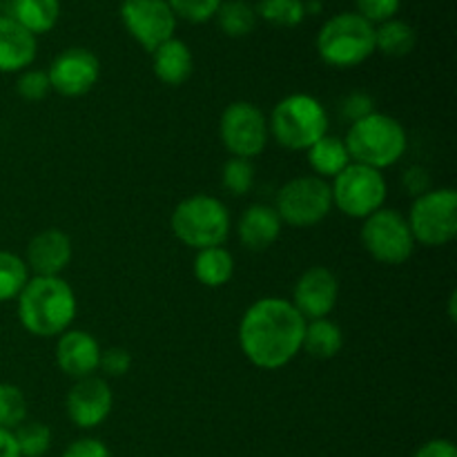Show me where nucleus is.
<instances>
[{
  "label": "nucleus",
  "instance_id": "f257e3e1",
  "mask_svg": "<svg viewBox=\"0 0 457 457\" xmlns=\"http://www.w3.org/2000/svg\"><path fill=\"white\" fill-rule=\"evenodd\" d=\"M306 320L293 302L281 297L257 299L239 324V346L250 364L263 370L284 369L302 351Z\"/></svg>",
  "mask_w": 457,
  "mask_h": 457
},
{
  "label": "nucleus",
  "instance_id": "f03ea898",
  "mask_svg": "<svg viewBox=\"0 0 457 457\" xmlns=\"http://www.w3.org/2000/svg\"><path fill=\"white\" fill-rule=\"evenodd\" d=\"M76 317V295L62 277H31L18 295V320L36 337H58Z\"/></svg>",
  "mask_w": 457,
  "mask_h": 457
},
{
  "label": "nucleus",
  "instance_id": "7ed1b4c3",
  "mask_svg": "<svg viewBox=\"0 0 457 457\" xmlns=\"http://www.w3.org/2000/svg\"><path fill=\"white\" fill-rule=\"evenodd\" d=\"M344 143H346L353 163L369 165V168L382 172L384 168H391L404 156L406 147H409V137L400 120L373 112V114L351 123Z\"/></svg>",
  "mask_w": 457,
  "mask_h": 457
},
{
  "label": "nucleus",
  "instance_id": "20e7f679",
  "mask_svg": "<svg viewBox=\"0 0 457 457\" xmlns=\"http://www.w3.org/2000/svg\"><path fill=\"white\" fill-rule=\"evenodd\" d=\"M268 129L286 150H308L328 134V112L311 94H290L275 105Z\"/></svg>",
  "mask_w": 457,
  "mask_h": 457
},
{
  "label": "nucleus",
  "instance_id": "39448f33",
  "mask_svg": "<svg viewBox=\"0 0 457 457\" xmlns=\"http://www.w3.org/2000/svg\"><path fill=\"white\" fill-rule=\"evenodd\" d=\"M317 54L337 70L357 67L375 54V25L357 12L328 18L317 34Z\"/></svg>",
  "mask_w": 457,
  "mask_h": 457
},
{
  "label": "nucleus",
  "instance_id": "423d86ee",
  "mask_svg": "<svg viewBox=\"0 0 457 457\" xmlns=\"http://www.w3.org/2000/svg\"><path fill=\"white\" fill-rule=\"evenodd\" d=\"M174 237L196 253L223 245L230 235V212L217 196L192 195L174 208L170 219Z\"/></svg>",
  "mask_w": 457,
  "mask_h": 457
},
{
  "label": "nucleus",
  "instance_id": "0eeeda50",
  "mask_svg": "<svg viewBox=\"0 0 457 457\" xmlns=\"http://www.w3.org/2000/svg\"><path fill=\"white\" fill-rule=\"evenodd\" d=\"M415 244L440 248L457 235V192L453 187H436L415 196L406 217Z\"/></svg>",
  "mask_w": 457,
  "mask_h": 457
},
{
  "label": "nucleus",
  "instance_id": "6e6552de",
  "mask_svg": "<svg viewBox=\"0 0 457 457\" xmlns=\"http://www.w3.org/2000/svg\"><path fill=\"white\" fill-rule=\"evenodd\" d=\"M277 214L281 223L293 228H312L324 221L333 210V192L326 179L315 174L290 179L277 195Z\"/></svg>",
  "mask_w": 457,
  "mask_h": 457
},
{
  "label": "nucleus",
  "instance_id": "1a4fd4ad",
  "mask_svg": "<svg viewBox=\"0 0 457 457\" xmlns=\"http://www.w3.org/2000/svg\"><path fill=\"white\" fill-rule=\"evenodd\" d=\"M330 192H333V205L339 212L364 221L366 217L384 208L388 186L379 170L361 163H351L333 179Z\"/></svg>",
  "mask_w": 457,
  "mask_h": 457
},
{
  "label": "nucleus",
  "instance_id": "9d476101",
  "mask_svg": "<svg viewBox=\"0 0 457 457\" xmlns=\"http://www.w3.org/2000/svg\"><path fill=\"white\" fill-rule=\"evenodd\" d=\"M360 237L366 253L375 262L386 263V266H400L409 262L415 250L409 221L400 210L393 208H379L378 212L366 217Z\"/></svg>",
  "mask_w": 457,
  "mask_h": 457
},
{
  "label": "nucleus",
  "instance_id": "9b49d317",
  "mask_svg": "<svg viewBox=\"0 0 457 457\" xmlns=\"http://www.w3.org/2000/svg\"><path fill=\"white\" fill-rule=\"evenodd\" d=\"M219 137L232 156L248 161L254 159L266 150L268 138H270L266 114L254 103H230L219 120Z\"/></svg>",
  "mask_w": 457,
  "mask_h": 457
},
{
  "label": "nucleus",
  "instance_id": "f8f14e48",
  "mask_svg": "<svg viewBox=\"0 0 457 457\" xmlns=\"http://www.w3.org/2000/svg\"><path fill=\"white\" fill-rule=\"evenodd\" d=\"M119 13L128 34L145 52L152 54L165 40L174 38L177 16L165 0H123Z\"/></svg>",
  "mask_w": 457,
  "mask_h": 457
},
{
  "label": "nucleus",
  "instance_id": "ddd939ff",
  "mask_svg": "<svg viewBox=\"0 0 457 457\" xmlns=\"http://www.w3.org/2000/svg\"><path fill=\"white\" fill-rule=\"evenodd\" d=\"M101 76V61L96 54L83 47H70L58 54L47 70L49 87L61 96H83L92 92Z\"/></svg>",
  "mask_w": 457,
  "mask_h": 457
},
{
  "label": "nucleus",
  "instance_id": "4468645a",
  "mask_svg": "<svg viewBox=\"0 0 457 457\" xmlns=\"http://www.w3.org/2000/svg\"><path fill=\"white\" fill-rule=\"evenodd\" d=\"M112 406H114V395H112L110 384L96 375L79 379L67 393L65 400V409L71 424L85 428V431L101 427L107 415L112 413Z\"/></svg>",
  "mask_w": 457,
  "mask_h": 457
},
{
  "label": "nucleus",
  "instance_id": "2eb2a0df",
  "mask_svg": "<svg viewBox=\"0 0 457 457\" xmlns=\"http://www.w3.org/2000/svg\"><path fill=\"white\" fill-rule=\"evenodd\" d=\"M339 284L333 270L326 266H312L297 279L293 290V306L306 321L324 320L337 306Z\"/></svg>",
  "mask_w": 457,
  "mask_h": 457
},
{
  "label": "nucleus",
  "instance_id": "dca6fc26",
  "mask_svg": "<svg viewBox=\"0 0 457 457\" xmlns=\"http://www.w3.org/2000/svg\"><path fill=\"white\" fill-rule=\"evenodd\" d=\"M71 262V241L58 228L40 230L25 250V263L34 277H61Z\"/></svg>",
  "mask_w": 457,
  "mask_h": 457
},
{
  "label": "nucleus",
  "instance_id": "f3484780",
  "mask_svg": "<svg viewBox=\"0 0 457 457\" xmlns=\"http://www.w3.org/2000/svg\"><path fill=\"white\" fill-rule=\"evenodd\" d=\"M98 361H101V346L87 330H65L58 335L56 364L62 373L74 379H85L96 373Z\"/></svg>",
  "mask_w": 457,
  "mask_h": 457
},
{
  "label": "nucleus",
  "instance_id": "a211bd4d",
  "mask_svg": "<svg viewBox=\"0 0 457 457\" xmlns=\"http://www.w3.org/2000/svg\"><path fill=\"white\" fill-rule=\"evenodd\" d=\"M38 54L36 36L13 18L0 16V74H21L29 70Z\"/></svg>",
  "mask_w": 457,
  "mask_h": 457
},
{
  "label": "nucleus",
  "instance_id": "6ab92c4d",
  "mask_svg": "<svg viewBox=\"0 0 457 457\" xmlns=\"http://www.w3.org/2000/svg\"><path fill=\"white\" fill-rule=\"evenodd\" d=\"M239 241L253 253H263L270 248L281 235V219L272 205L254 204L241 214L237 226Z\"/></svg>",
  "mask_w": 457,
  "mask_h": 457
},
{
  "label": "nucleus",
  "instance_id": "aec40b11",
  "mask_svg": "<svg viewBox=\"0 0 457 457\" xmlns=\"http://www.w3.org/2000/svg\"><path fill=\"white\" fill-rule=\"evenodd\" d=\"M152 58H154V62H152L154 76L170 87H179V85L186 83L195 70V58H192L190 47L181 38L165 40L152 52Z\"/></svg>",
  "mask_w": 457,
  "mask_h": 457
},
{
  "label": "nucleus",
  "instance_id": "412c9836",
  "mask_svg": "<svg viewBox=\"0 0 457 457\" xmlns=\"http://www.w3.org/2000/svg\"><path fill=\"white\" fill-rule=\"evenodd\" d=\"M9 18L25 27L29 34H47L61 18V0H12Z\"/></svg>",
  "mask_w": 457,
  "mask_h": 457
},
{
  "label": "nucleus",
  "instance_id": "4be33fe9",
  "mask_svg": "<svg viewBox=\"0 0 457 457\" xmlns=\"http://www.w3.org/2000/svg\"><path fill=\"white\" fill-rule=\"evenodd\" d=\"M308 165L315 170V177L335 179L339 172L353 163L351 154L346 150V143L339 137H321L315 145L308 147Z\"/></svg>",
  "mask_w": 457,
  "mask_h": 457
},
{
  "label": "nucleus",
  "instance_id": "5701e85b",
  "mask_svg": "<svg viewBox=\"0 0 457 457\" xmlns=\"http://www.w3.org/2000/svg\"><path fill=\"white\" fill-rule=\"evenodd\" d=\"M235 275V259L223 245L199 250L195 257V277L205 288H221Z\"/></svg>",
  "mask_w": 457,
  "mask_h": 457
},
{
  "label": "nucleus",
  "instance_id": "b1692460",
  "mask_svg": "<svg viewBox=\"0 0 457 457\" xmlns=\"http://www.w3.org/2000/svg\"><path fill=\"white\" fill-rule=\"evenodd\" d=\"M344 346V333L335 321L330 320H312L306 321V330H303L302 351L315 360H333L339 355Z\"/></svg>",
  "mask_w": 457,
  "mask_h": 457
},
{
  "label": "nucleus",
  "instance_id": "393cba45",
  "mask_svg": "<svg viewBox=\"0 0 457 457\" xmlns=\"http://www.w3.org/2000/svg\"><path fill=\"white\" fill-rule=\"evenodd\" d=\"M415 45H418V31L406 21L391 18L375 27V52H382L384 56L404 58L413 52Z\"/></svg>",
  "mask_w": 457,
  "mask_h": 457
},
{
  "label": "nucleus",
  "instance_id": "a878e982",
  "mask_svg": "<svg viewBox=\"0 0 457 457\" xmlns=\"http://www.w3.org/2000/svg\"><path fill=\"white\" fill-rule=\"evenodd\" d=\"M219 29L230 38H244L250 36L257 27V12L254 4L245 3V0H223L221 7L217 12Z\"/></svg>",
  "mask_w": 457,
  "mask_h": 457
},
{
  "label": "nucleus",
  "instance_id": "bb28decb",
  "mask_svg": "<svg viewBox=\"0 0 457 457\" xmlns=\"http://www.w3.org/2000/svg\"><path fill=\"white\" fill-rule=\"evenodd\" d=\"M306 0H259L257 18L277 27H297L306 21Z\"/></svg>",
  "mask_w": 457,
  "mask_h": 457
},
{
  "label": "nucleus",
  "instance_id": "cd10ccee",
  "mask_svg": "<svg viewBox=\"0 0 457 457\" xmlns=\"http://www.w3.org/2000/svg\"><path fill=\"white\" fill-rule=\"evenodd\" d=\"M27 281H29V268L25 259L9 250H0V303L18 299Z\"/></svg>",
  "mask_w": 457,
  "mask_h": 457
},
{
  "label": "nucleus",
  "instance_id": "c85d7f7f",
  "mask_svg": "<svg viewBox=\"0 0 457 457\" xmlns=\"http://www.w3.org/2000/svg\"><path fill=\"white\" fill-rule=\"evenodd\" d=\"M13 437L22 457H43L52 446V431L43 422H22L13 428Z\"/></svg>",
  "mask_w": 457,
  "mask_h": 457
},
{
  "label": "nucleus",
  "instance_id": "c756f323",
  "mask_svg": "<svg viewBox=\"0 0 457 457\" xmlns=\"http://www.w3.org/2000/svg\"><path fill=\"white\" fill-rule=\"evenodd\" d=\"M27 420L25 393L13 384H0V428L13 431Z\"/></svg>",
  "mask_w": 457,
  "mask_h": 457
},
{
  "label": "nucleus",
  "instance_id": "7c9ffc66",
  "mask_svg": "<svg viewBox=\"0 0 457 457\" xmlns=\"http://www.w3.org/2000/svg\"><path fill=\"white\" fill-rule=\"evenodd\" d=\"M254 177H257V172H254L253 161L232 156L230 161H226V165L221 170V186L232 196H244L253 190Z\"/></svg>",
  "mask_w": 457,
  "mask_h": 457
},
{
  "label": "nucleus",
  "instance_id": "2f4dec72",
  "mask_svg": "<svg viewBox=\"0 0 457 457\" xmlns=\"http://www.w3.org/2000/svg\"><path fill=\"white\" fill-rule=\"evenodd\" d=\"M165 3L170 4L177 18L201 25V22H208L217 16L223 0H165Z\"/></svg>",
  "mask_w": 457,
  "mask_h": 457
},
{
  "label": "nucleus",
  "instance_id": "473e14b6",
  "mask_svg": "<svg viewBox=\"0 0 457 457\" xmlns=\"http://www.w3.org/2000/svg\"><path fill=\"white\" fill-rule=\"evenodd\" d=\"M16 92L18 96L25 98V101H43L52 87H49V79H47V71L43 70H25L21 71L16 80Z\"/></svg>",
  "mask_w": 457,
  "mask_h": 457
},
{
  "label": "nucleus",
  "instance_id": "72a5a7b5",
  "mask_svg": "<svg viewBox=\"0 0 457 457\" xmlns=\"http://www.w3.org/2000/svg\"><path fill=\"white\" fill-rule=\"evenodd\" d=\"M355 7L361 18H366L373 25H382V22L397 16L402 0H355Z\"/></svg>",
  "mask_w": 457,
  "mask_h": 457
},
{
  "label": "nucleus",
  "instance_id": "f704fd0d",
  "mask_svg": "<svg viewBox=\"0 0 457 457\" xmlns=\"http://www.w3.org/2000/svg\"><path fill=\"white\" fill-rule=\"evenodd\" d=\"M98 369H101L107 378H123V375H128L129 369H132V355H129L128 348H105V351H101Z\"/></svg>",
  "mask_w": 457,
  "mask_h": 457
},
{
  "label": "nucleus",
  "instance_id": "c9c22d12",
  "mask_svg": "<svg viewBox=\"0 0 457 457\" xmlns=\"http://www.w3.org/2000/svg\"><path fill=\"white\" fill-rule=\"evenodd\" d=\"M339 112H342V119L351 120V123H355V120L364 119V116L373 114V98L369 96V94H361V92H355L351 94V96H346L342 101V105H339Z\"/></svg>",
  "mask_w": 457,
  "mask_h": 457
},
{
  "label": "nucleus",
  "instance_id": "e433bc0d",
  "mask_svg": "<svg viewBox=\"0 0 457 457\" xmlns=\"http://www.w3.org/2000/svg\"><path fill=\"white\" fill-rule=\"evenodd\" d=\"M62 457H112V453L105 446V442L94 440V437H83V440L71 442Z\"/></svg>",
  "mask_w": 457,
  "mask_h": 457
},
{
  "label": "nucleus",
  "instance_id": "4c0bfd02",
  "mask_svg": "<svg viewBox=\"0 0 457 457\" xmlns=\"http://www.w3.org/2000/svg\"><path fill=\"white\" fill-rule=\"evenodd\" d=\"M402 183H404V187L413 196H420V195H424V192L433 190V187H431V174H428L424 168H420V165L406 170Z\"/></svg>",
  "mask_w": 457,
  "mask_h": 457
},
{
  "label": "nucleus",
  "instance_id": "58836bf2",
  "mask_svg": "<svg viewBox=\"0 0 457 457\" xmlns=\"http://www.w3.org/2000/svg\"><path fill=\"white\" fill-rule=\"evenodd\" d=\"M415 457H457V449L449 440H431L420 446Z\"/></svg>",
  "mask_w": 457,
  "mask_h": 457
},
{
  "label": "nucleus",
  "instance_id": "ea45409f",
  "mask_svg": "<svg viewBox=\"0 0 457 457\" xmlns=\"http://www.w3.org/2000/svg\"><path fill=\"white\" fill-rule=\"evenodd\" d=\"M0 457H22L21 451H18L13 431L0 428Z\"/></svg>",
  "mask_w": 457,
  "mask_h": 457
},
{
  "label": "nucleus",
  "instance_id": "a19ab883",
  "mask_svg": "<svg viewBox=\"0 0 457 457\" xmlns=\"http://www.w3.org/2000/svg\"><path fill=\"white\" fill-rule=\"evenodd\" d=\"M0 7H3V0H0Z\"/></svg>",
  "mask_w": 457,
  "mask_h": 457
}]
</instances>
